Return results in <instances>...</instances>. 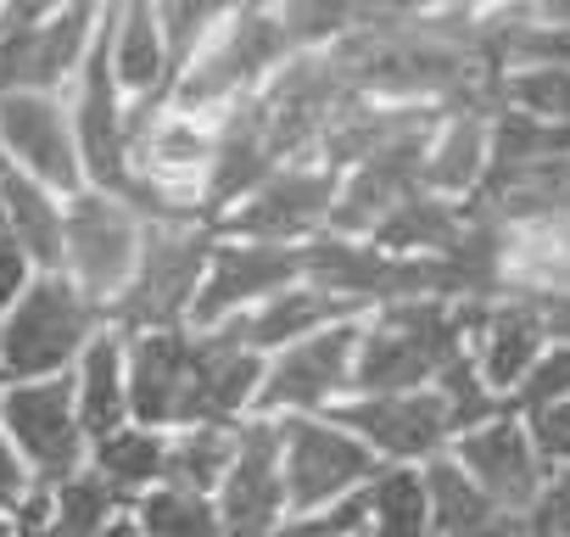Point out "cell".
<instances>
[{"mask_svg":"<svg viewBox=\"0 0 570 537\" xmlns=\"http://www.w3.org/2000/svg\"><path fill=\"white\" fill-rule=\"evenodd\" d=\"M475 309L420 297L375 309V320L358 325V359H353V398H392V392H431L442 370L464 353Z\"/></svg>","mask_w":570,"mask_h":537,"instance_id":"cell-1","label":"cell"},{"mask_svg":"<svg viewBox=\"0 0 570 537\" xmlns=\"http://www.w3.org/2000/svg\"><path fill=\"white\" fill-rule=\"evenodd\" d=\"M107 314L79 297L68 275H35V286L0 320V381H62L85 359V348L101 336Z\"/></svg>","mask_w":570,"mask_h":537,"instance_id":"cell-2","label":"cell"},{"mask_svg":"<svg viewBox=\"0 0 570 537\" xmlns=\"http://www.w3.org/2000/svg\"><path fill=\"white\" fill-rule=\"evenodd\" d=\"M297 51H292V40H285V29H279V12H257V7H246V12H229L218 29H213V40L202 46V57L174 79V113H190V118H224L229 107H240V101H252L257 96V85H268L285 62H292Z\"/></svg>","mask_w":570,"mask_h":537,"instance_id":"cell-3","label":"cell"},{"mask_svg":"<svg viewBox=\"0 0 570 537\" xmlns=\"http://www.w3.org/2000/svg\"><path fill=\"white\" fill-rule=\"evenodd\" d=\"M213 224H146L140 263L129 292L107 309V325L124 336L140 331H185L190 309L207 281V257H213Z\"/></svg>","mask_w":570,"mask_h":537,"instance_id":"cell-4","label":"cell"},{"mask_svg":"<svg viewBox=\"0 0 570 537\" xmlns=\"http://www.w3.org/2000/svg\"><path fill=\"white\" fill-rule=\"evenodd\" d=\"M140 241H146V218L129 202L79 191L62 213V275L79 286L85 303L107 314L135 281Z\"/></svg>","mask_w":570,"mask_h":537,"instance_id":"cell-5","label":"cell"},{"mask_svg":"<svg viewBox=\"0 0 570 537\" xmlns=\"http://www.w3.org/2000/svg\"><path fill=\"white\" fill-rule=\"evenodd\" d=\"M274 426H279V470H285V509L292 515L336 509L342 498L364 492L386 470L331 414H292V420H274Z\"/></svg>","mask_w":570,"mask_h":537,"instance_id":"cell-6","label":"cell"},{"mask_svg":"<svg viewBox=\"0 0 570 537\" xmlns=\"http://www.w3.org/2000/svg\"><path fill=\"white\" fill-rule=\"evenodd\" d=\"M0 431L18 448L23 470L35 476L40 492L62 487L68 476H79L90 465V437L79 426V403H73V381H29V387H7L0 392Z\"/></svg>","mask_w":570,"mask_h":537,"instance_id":"cell-7","label":"cell"},{"mask_svg":"<svg viewBox=\"0 0 570 537\" xmlns=\"http://www.w3.org/2000/svg\"><path fill=\"white\" fill-rule=\"evenodd\" d=\"M358 325L342 320L297 348H285L268 359L252 420H292V414H331L336 403L353 398V359H358Z\"/></svg>","mask_w":570,"mask_h":537,"instance_id":"cell-8","label":"cell"},{"mask_svg":"<svg viewBox=\"0 0 570 537\" xmlns=\"http://www.w3.org/2000/svg\"><path fill=\"white\" fill-rule=\"evenodd\" d=\"M73 140H79V163H85V191L135 202V157H129V101L112 79V57H107V12H101V35L90 46V62L73 85Z\"/></svg>","mask_w":570,"mask_h":537,"instance_id":"cell-9","label":"cell"},{"mask_svg":"<svg viewBox=\"0 0 570 537\" xmlns=\"http://www.w3.org/2000/svg\"><path fill=\"white\" fill-rule=\"evenodd\" d=\"M308 281V246H268V241H213L207 281L190 309V331H218L235 314L263 309L268 297Z\"/></svg>","mask_w":570,"mask_h":537,"instance_id":"cell-10","label":"cell"},{"mask_svg":"<svg viewBox=\"0 0 570 537\" xmlns=\"http://www.w3.org/2000/svg\"><path fill=\"white\" fill-rule=\"evenodd\" d=\"M336 196H342V174H331L320 163L279 168L229 218H218L213 235H224V241H268V246H308V241H320L331 230Z\"/></svg>","mask_w":570,"mask_h":537,"instance_id":"cell-11","label":"cell"},{"mask_svg":"<svg viewBox=\"0 0 570 537\" xmlns=\"http://www.w3.org/2000/svg\"><path fill=\"white\" fill-rule=\"evenodd\" d=\"M129 420L146 431H196V331H140L129 336Z\"/></svg>","mask_w":570,"mask_h":537,"instance_id":"cell-12","label":"cell"},{"mask_svg":"<svg viewBox=\"0 0 570 537\" xmlns=\"http://www.w3.org/2000/svg\"><path fill=\"white\" fill-rule=\"evenodd\" d=\"M331 420L342 431H353L375 459L386 465H414L425 470L436 453H448L453 426H448V403L436 392H392V398H347L331 409Z\"/></svg>","mask_w":570,"mask_h":537,"instance_id":"cell-13","label":"cell"},{"mask_svg":"<svg viewBox=\"0 0 570 537\" xmlns=\"http://www.w3.org/2000/svg\"><path fill=\"white\" fill-rule=\"evenodd\" d=\"M0 157H7L12 168H23L29 179H40L46 191H57L62 202H73L85 191L73 113L57 96L18 90V96L0 101Z\"/></svg>","mask_w":570,"mask_h":537,"instance_id":"cell-14","label":"cell"},{"mask_svg":"<svg viewBox=\"0 0 570 537\" xmlns=\"http://www.w3.org/2000/svg\"><path fill=\"white\" fill-rule=\"evenodd\" d=\"M224 537H268L285 520V470H279V426L246 420L235 426V459L213 492Z\"/></svg>","mask_w":570,"mask_h":537,"instance_id":"cell-15","label":"cell"},{"mask_svg":"<svg viewBox=\"0 0 570 537\" xmlns=\"http://www.w3.org/2000/svg\"><path fill=\"white\" fill-rule=\"evenodd\" d=\"M448 459H453L498 509H509V515H520V520L537 509V498H542V487H548V465L537 459L531 431H525L514 414H498V420H487V426L453 437Z\"/></svg>","mask_w":570,"mask_h":537,"instance_id":"cell-16","label":"cell"},{"mask_svg":"<svg viewBox=\"0 0 570 537\" xmlns=\"http://www.w3.org/2000/svg\"><path fill=\"white\" fill-rule=\"evenodd\" d=\"M274 174H279V157L268 146L263 107L252 96V101L229 107L213 129V152H207V168H202V218H229Z\"/></svg>","mask_w":570,"mask_h":537,"instance_id":"cell-17","label":"cell"},{"mask_svg":"<svg viewBox=\"0 0 570 537\" xmlns=\"http://www.w3.org/2000/svg\"><path fill=\"white\" fill-rule=\"evenodd\" d=\"M548 348H553V342H548V325H542V314H537L525 297H498V303L475 309L470 342H464L470 364L481 370V381H487L498 398H509V392L531 375V364H537Z\"/></svg>","mask_w":570,"mask_h":537,"instance_id":"cell-18","label":"cell"},{"mask_svg":"<svg viewBox=\"0 0 570 537\" xmlns=\"http://www.w3.org/2000/svg\"><path fill=\"white\" fill-rule=\"evenodd\" d=\"M96 35H101L96 7H40L23 35V85L18 90L57 96L62 85H79Z\"/></svg>","mask_w":570,"mask_h":537,"instance_id":"cell-19","label":"cell"},{"mask_svg":"<svg viewBox=\"0 0 570 537\" xmlns=\"http://www.w3.org/2000/svg\"><path fill=\"white\" fill-rule=\"evenodd\" d=\"M342 320H358V314L303 281V286H292V292L268 297V303L252 309V314H235V320L218 325V331H224L235 348H246V353H257V359H274V353L297 348V342H308V336H320V331H331V325H342Z\"/></svg>","mask_w":570,"mask_h":537,"instance_id":"cell-20","label":"cell"},{"mask_svg":"<svg viewBox=\"0 0 570 537\" xmlns=\"http://www.w3.org/2000/svg\"><path fill=\"white\" fill-rule=\"evenodd\" d=\"M68 381H73L79 426L90 442L129 426V336L118 325H101V336L85 348V359L73 364Z\"/></svg>","mask_w":570,"mask_h":537,"instance_id":"cell-21","label":"cell"},{"mask_svg":"<svg viewBox=\"0 0 570 537\" xmlns=\"http://www.w3.org/2000/svg\"><path fill=\"white\" fill-rule=\"evenodd\" d=\"M425 498H431V537H531V526L498 509L448 453L425 465Z\"/></svg>","mask_w":570,"mask_h":537,"instance_id":"cell-22","label":"cell"},{"mask_svg":"<svg viewBox=\"0 0 570 537\" xmlns=\"http://www.w3.org/2000/svg\"><path fill=\"white\" fill-rule=\"evenodd\" d=\"M107 57H112V79H118L129 107L163 101V90H168V46H163L157 7H112L107 12Z\"/></svg>","mask_w":570,"mask_h":537,"instance_id":"cell-23","label":"cell"},{"mask_svg":"<svg viewBox=\"0 0 570 537\" xmlns=\"http://www.w3.org/2000/svg\"><path fill=\"white\" fill-rule=\"evenodd\" d=\"M62 213L68 202L57 191H46L40 179H29L23 168L0 157V218L18 235V246L35 257L40 275H62Z\"/></svg>","mask_w":570,"mask_h":537,"instance_id":"cell-24","label":"cell"},{"mask_svg":"<svg viewBox=\"0 0 570 537\" xmlns=\"http://www.w3.org/2000/svg\"><path fill=\"white\" fill-rule=\"evenodd\" d=\"M492 113H442L431 152H425V191L464 202L487 179V146H492Z\"/></svg>","mask_w":570,"mask_h":537,"instance_id":"cell-25","label":"cell"},{"mask_svg":"<svg viewBox=\"0 0 570 537\" xmlns=\"http://www.w3.org/2000/svg\"><path fill=\"white\" fill-rule=\"evenodd\" d=\"M464 218H470V207L464 202H448V196H414V202H403L370 241L381 246V252H397V257H425V263H442L453 246H459V235H464Z\"/></svg>","mask_w":570,"mask_h":537,"instance_id":"cell-26","label":"cell"},{"mask_svg":"<svg viewBox=\"0 0 570 537\" xmlns=\"http://www.w3.org/2000/svg\"><path fill=\"white\" fill-rule=\"evenodd\" d=\"M90 470L112 487V492H124L129 498V509H135V498H146L151 487H163V470H168V437L163 431H146V426H118V431H107V437H96L90 442Z\"/></svg>","mask_w":570,"mask_h":537,"instance_id":"cell-27","label":"cell"},{"mask_svg":"<svg viewBox=\"0 0 570 537\" xmlns=\"http://www.w3.org/2000/svg\"><path fill=\"white\" fill-rule=\"evenodd\" d=\"M358 537H431V498H425V470L414 465H386L364 487V531Z\"/></svg>","mask_w":570,"mask_h":537,"instance_id":"cell-28","label":"cell"},{"mask_svg":"<svg viewBox=\"0 0 570 537\" xmlns=\"http://www.w3.org/2000/svg\"><path fill=\"white\" fill-rule=\"evenodd\" d=\"M40 498H46V526H51V537H96L101 526H112L118 515H129V498L112 492L90 465H85L79 476H68L62 487L40 492Z\"/></svg>","mask_w":570,"mask_h":537,"instance_id":"cell-29","label":"cell"},{"mask_svg":"<svg viewBox=\"0 0 570 537\" xmlns=\"http://www.w3.org/2000/svg\"><path fill=\"white\" fill-rule=\"evenodd\" d=\"M135 526L140 537H224L218 526V504L207 492H190V487H151L146 498H135Z\"/></svg>","mask_w":570,"mask_h":537,"instance_id":"cell-30","label":"cell"},{"mask_svg":"<svg viewBox=\"0 0 570 537\" xmlns=\"http://www.w3.org/2000/svg\"><path fill=\"white\" fill-rule=\"evenodd\" d=\"M229 459H235V431H213V426L174 431L168 437V470H163V481L213 498L218 481H224V470H229Z\"/></svg>","mask_w":570,"mask_h":537,"instance_id":"cell-31","label":"cell"},{"mask_svg":"<svg viewBox=\"0 0 570 537\" xmlns=\"http://www.w3.org/2000/svg\"><path fill=\"white\" fill-rule=\"evenodd\" d=\"M431 392L448 403V426H453V437H464V431H475V426L509 414V398H498V392L481 381V370L470 364V353H459V359L442 370V381H436Z\"/></svg>","mask_w":570,"mask_h":537,"instance_id":"cell-32","label":"cell"},{"mask_svg":"<svg viewBox=\"0 0 570 537\" xmlns=\"http://www.w3.org/2000/svg\"><path fill=\"white\" fill-rule=\"evenodd\" d=\"M498 107L570 129V74L564 68H520L498 79Z\"/></svg>","mask_w":570,"mask_h":537,"instance_id":"cell-33","label":"cell"},{"mask_svg":"<svg viewBox=\"0 0 570 537\" xmlns=\"http://www.w3.org/2000/svg\"><path fill=\"white\" fill-rule=\"evenodd\" d=\"M559 403H570V342H553L531 364V375L509 392V414L514 420H537V414H548Z\"/></svg>","mask_w":570,"mask_h":537,"instance_id":"cell-34","label":"cell"},{"mask_svg":"<svg viewBox=\"0 0 570 537\" xmlns=\"http://www.w3.org/2000/svg\"><path fill=\"white\" fill-rule=\"evenodd\" d=\"M358 531H364V492H353L320 515H285L268 537H358Z\"/></svg>","mask_w":570,"mask_h":537,"instance_id":"cell-35","label":"cell"},{"mask_svg":"<svg viewBox=\"0 0 570 537\" xmlns=\"http://www.w3.org/2000/svg\"><path fill=\"white\" fill-rule=\"evenodd\" d=\"M531 537H570V465L548 470V487L537 498V509L525 515Z\"/></svg>","mask_w":570,"mask_h":537,"instance_id":"cell-36","label":"cell"},{"mask_svg":"<svg viewBox=\"0 0 570 537\" xmlns=\"http://www.w3.org/2000/svg\"><path fill=\"white\" fill-rule=\"evenodd\" d=\"M35 275H40V268H35V257L18 246V235L7 230V218H0V320H7V309L35 286Z\"/></svg>","mask_w":570,"mask_h":537,"instance_id":"cell-37","label":"cell"},{"mask_svg":"<svg viewBox=\"0 0 570 537\" xmlns=\"http://www.w3.org/2000/svg\"><path fill=\"white\" fill-rule=\"evenodd\" d=\"M520 426L531 431V448H537V459L548 470H564L570 465V403H559V409H548L537 420H520Z\"/></svg>","mask_w":570,"mask_h":537,"instance_id":"cell-38","label":"cell"},{"mask_svg":"<svg viewBox=\"0 0 570 537\" xmlns=\"http://www.w3.org/2000/svg\"><path fill=\"white\" fill-rule=\"evenodd\" d=\"M40 487H35V476L23 470V459H18V448L7 442V431H0V515H23L29 509V498H35Z\"/></svg>","mask_w":570,"mask_h":537,"instance_id":"cell-39","label":"cell"},{"mask_svg":"<svg viewBox=\"0 0 570 537\" xmlns=\"http://www.w3.org/2000/svg\"><path fill=\"white\" fill-rule=\"evenodd\" d=\"M18 537H51V526H46V498H40V492H35L29 509L18 515Z\"/></svg>","mask_w":570,"mask_h":537,"instance_id":"cell-40","label":"cell"},{"mask_svg":"<svg viewBox=\"0 0 570 537\" xmlns=\"http://www.w3.org/2000/svg\"><path fill=\"white\" fill-rule=\"evenodd\" d=\"M96 537H140V526H135V515H118L112 526H101Z\"/></svg>","mask_w":570,"mask_h":537,"instance_id":"cell-41","label":"cell"},{"mask_svg":"<svg viewBox=\"0 0 570 537\" xmlns=\"http://www.w3.org/2000/svg\"><path fill=\"white\" fill-rule=\"evenodd\" d=\"M0 537H18V520L12 515H0Z\"/></svg>","mask_w":570,"mask_h":537,"instance_id":"cell-42","label":"cell"},{"mask_svg":"<svg viewBox=\"0 0 570 537\" xmlns=\"http://www.w3.org/2000/svg\"><path fill=\"white\" fill-rule=\"evenodd\" d=\"M0 392H7V381H0Z\"/></svg>","mask_w":570,"mask_h":537,"instance_id":"cell-43","label":"cell"}]
</instances>
